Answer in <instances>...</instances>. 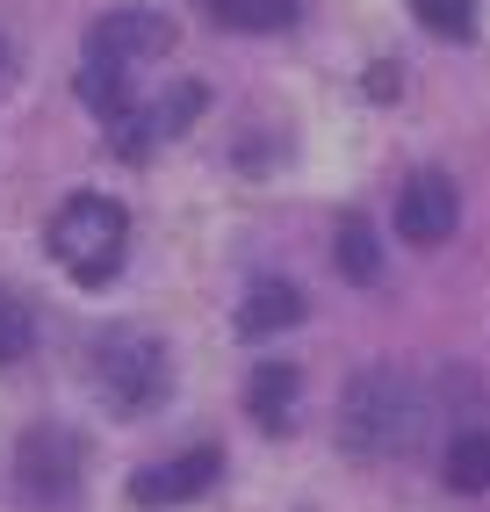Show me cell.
Segmentation results:
<instances>
[{"mask_svg":"<svg viewBox=\"0 0 490 512\" xmlns=\"http://www.w3.org/2000/svg\"><path fill=\"white\" fill-rule=\"evenodd\" d=\"M29 339H37V318H29V303H22L8 282H0V368L22 361V354H29Z\"/></svg>","mask_w":490,"mask_h":512,"instance_id":"14","label":"cell"},{"mask_svg":"<svg viewBox=\"0 0 490 512\" xmlns=\"http://www.w3.org/2000/svg\"><path fill=\"white\" fill-rule=\"evenodd\" d=\"M80 469H87V448L73 426H29L15 448V498L29 512H65L80 498Z\"/></svg>","mask_w":490,"mask_h":512,"instance_id":"4","label":"cell"},{"mask_svg":"<svg viewBox=\"0 0 490 512\" xmlns=\"http://www.w3.org/2000/svg\"><path fill=\"white\" fill-rule=\"evenodd\" d=\"M94 383H101V397H109L116 412H152V404L173 390V361H166V347L152 332L116 325V332L94 339Z\"/></svg>","mask_w":490,"mask_h":512,"instance_id":"3","label":"cell"},{"mask_svg":"<svg viewBox=\"0 0 490 512\" xmlns=\"http://www.w3.org/2000/svg\"><path fill=\"white\" fill-rule=\"evenodd\" d=\"M0 73H8V37H0Z\"/></svg>","mask_w":490,"mask_h":512,"instance_id":"17","label":"cell"},{"mask_svg":"<svg viewBox=\"0 0 490 512\" xmlns=\"http://www.w3.org/2000/svg\"><path fill=\"white\" fill-rule=\"evenodd\" d=\"M332 260H339V275L346 282H375L382 275V246H375V224L368 217H339V238H332Z\"/></svg>","mask_w":490,"mask_h":512,"instance_id":"12","label":"cell"},{"mask_svg":"<svg viewBox=\"0 0 490 512\" xmlns=\"http://www.w3.org/2000/svg\"><path fill=\"white\" fill-rule=\"evenodd\" d=\"M44 246H51V260H58L80 289H101V282H116V275H123L130 217H123V202H109V195H73V202H65V210L51 217Z\"/></svg>","mask_w":490,"mask_h":512,"instance_id":"2","label":"cell"},{"mask_svg":"<svg viewBox=\"0 0 490 512\" xmlns=\"http://www.w3.org/2000/svg\"><path fill=\"white\" fill-rule=\"evenodd\" d=\"M397 87H404V80H397V65H375V73H368V94H375V101H390Z\"/></svg>","mask_w":490,"mask_h":512,"instance_id":"16","label":"cell"},{"mask_svg":"<svg viewBox=\"0 0 490 512\" xmlns=\"http://www.w3.org/2000/svg\"><path fill=\"white\" fill-rule=\"evenodd\" d=\"M303 325V289L296 282H253L238 303V332L245 339H274V332H289Z\"/></svg>","mask_w":490,"mask_h":512,"instance_id":"9","label":"cell"},{"mask_svg":"<svg viewBox=\"0 0 490 512\" xmlns=\"http://www.w3.org/2000/svg\"><path fill=\"white\" fill-rule=\"evenodd\" d=\"M245 404H253V419H260L267 433H289L296 368H289V361H260V368H253V390H245Z\"/></svg>","mask_w":490,"mask_h":512,"instance_id":"10","label":"cell"},{"mask_svg":"<svg viewBox=\"0 0 490 512\" xmlns=\"http://www.w3.org/2000/svg\"><path fill=\"white\" fill-rule=\"evenodd\" d=\"M454 224H462V195L447 174H411L397 188V231L411 246H440V238H454Z\"/></svg>","mask_w":490,"mask_h":512,"instance_id":"7","label":"cell"},{"mask_svg":"<svg viewBox=\"0 0 490 512\" xmlns=\"http://www.w3.org/2000/svg\"><path fill=\"white\" fill-rule=\"evenodd\" d=\"M411 15L433 29V37H476V0H411Z\"/></svg>","mask_w":490,"mask_h":512,"instance_id":"15","label":"cell"},{"mask_svg":"<svg viewBox=\"0 0 490 512\" xmlns=\"http://www.w3.org/2000/svg\"><path fill=\"white\" fill-rule=\"evenodd\" d=\"M202 101H209L202 87H173V94L159 101V109H130V116L116 123V152H123V159H145L152 145L181 138V130H188V123L202 116Z\"/></svg>","mask_w":490,"mask_h":512,"instance_id":"8","label":"cell"},{"mask_svg":"<svg viewBox=\"0 0 490 512\" xmlns=\"http://www.w3.org/2000/svg\"><path fill=\"white\" fill-rule=\"evenodd\" d=\"M224 29H289L303 15V0H202Z\"/></svg>","mask_w":490,"mask_h":512,"instance_id":"13","label":"cell"},{"mask_svg":"<svg viewBox=\"0 0 490 512\" xmlns=\"http://www.w3.org/2000/svg\"><path fill=\"white\" fill-rule=\"evenodd\" d=\"M418 433H426V390H418L404 368L375 361V368H361L354 383H346V404H339V440H346V455H368V462L411 455Z\"/></svg>","mask_w":490,"mask_h":512,"instance_id":"1","label":"cell"},{"mask_svg":"<svg viewBox=\"0 0 490 512\" xmlns=\"http://www.w3.org/2000/svg\"><path fill=\"white\" fill-rule=\"evenodd\" d=\"M447 491H490V426H469V433H454L447 440Z\"/></svg>","mask_w":490,"mask_h":512,"instance_id":"11","label":"cell"},{"mask_svg":"<svg viewBox=\"0 0 490 512\" xmlns=\"http://www.w3.org/2000/svg\"><path fill=\"white\" fill-rule=\"evenodd\" d=\"M217 476H224V455H217V448H188V455H173V462L137 469V476H130V505H145V512L188 505V498H202L209 484H217Z\"/></svg>","mask_w":490,"mask_h":512,"instance_id":"6","label":"cell"},{"mask_svg":"<svg viewBox=\"0 0 490 512\" xmlns=\"http://www.w3.org/2000/svg\"><path fill=\"white\" fill-rule=\"evenodd\" d=\"M173 51V22L159 8H116L87 29V58H109V65H145V58H166Z\"/></svg>","mask_w":490,"mask_h":512,"instance_id":"5","label":"cell"}]
</instances>
